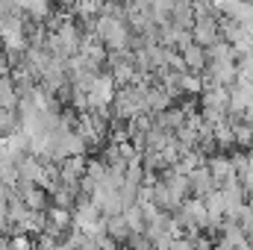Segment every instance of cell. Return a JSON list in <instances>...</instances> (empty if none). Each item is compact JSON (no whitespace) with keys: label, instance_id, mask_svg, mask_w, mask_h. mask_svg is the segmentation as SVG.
<instances>
[{"label":"cell","instance_id":"6da1fadb","mask_svg":"<svg viewBox=\"0 0 253 250\" xmlns=\"http://www.w3.org/2000/svg\"><path fill=\"white\" fill-rule=\"evenodd\" d=\"M91 21H94L91 33L103 42L106 53H124V50H129L132 36H129L126 21H121V18H112V15H103V12H100L97 18H91Z\"/></svg>","mask_w":253,"mask_h":250},{"label":"cell","instance_id":"7a4b0ae2","mask_svg":"<svg viewBox=\"0 0 253 250\" xmlns=\"http://www.w3.org/2000/svg\"><path fill=\"white\" fill-rule=\"evenodd\" d=\"M218 21H221L218 15H197L194 24H191V42L200 44V47H209L212 42H218V39H221Z\"/></svg>","mask_w":253,"mask_h":250},{"label":"cell","instance_id":"3957f363","mask_svg":"<svg viewBox=\"0 0 253 250\" xmlns=\"http://www.w3.org/2000/svg\"><path fill=\"white\" fill-rule=\"evenodd\" d=\"M230 115H242L245 109H251L253 106V83L251 80H236L230 88Z\"/></svg>","mask_w":253,"mask_h":250},{"label":"cell","instance_id":"277c9868","mask_svg":"<svg viewBox=\"0 0 253 250\" xmlns=\"http://www.w3.org/2000/svg\"><path fill=\"white\" fill-rule=\"evenodd\" d=\"M209 191H215V180H212V174L206 171V165H203V168H197V171H191V174H189V194H191V197L203 200Z\"/></svg>","mask_w":253,"mask_h":250},{"label":"cell","instance_id":"5b68a950","mask_svg":"<svg viewBox=\"0 0 253 250\" xmlns=\"http://www.w3.org/2000/svg\"><path fill=\"white\" fill-rule=\"evenodd\" d=\"M180 59H183V68H186V71H191V74H200V71L206 68V50H203L200 44L189 42L186 47H180Z\"/></svg>","mask_w":253,"mask_h":250},{"label":"cell","instance_id":"8992f818","mask_svg":"<svg viewBox=\"0 0 253 250\" xmlns=\"http://www.w3.org/2000/svg\"><path fill=\"white\" fill-rule=\"evenodd\" d=\"M103 233H106L109 239H115L118 245H121V242H126L129 227H126L124 212H118V215H106V218H103Z\"/></svg>","mask_w":253,"mask_h":250},{"label":"cell","instance_id":"52a82bcc","mask_svg":"<svg viewBox=\"0 0 253 250\" xmlns=\"http://www.w3.org/2000/svg\"><path fill=\"white\" fill-rule=\"evenodd\" d=\"M0 109H18V88H15V80L0 77Z\"/></svg>","mask_w":253,"mask_h":250},{"label":"cell","instance_id":"ba28073f","mask_svg":"<svg viewBox=\"0 0 253 250\" xmlns=\"http://www.w3.org/2000/svg\"><path fill=\"white\" fill-rule=\"evenodd\" d=\"M124 218H126L129 233H144L147 218H144V212H141V206H138V203H135V206H129V209H124Z\"/></svg>","mask_w":253,"mask_h":250},{"label":"cell","instance_id":"9c48e42d","mask_svg":"<svg viewBox=\"0 0 253 250\" xmlns=\"http://www.w3.org/2000/svg\"><path fill=\"white\" fill-rule=\"evenodd\" d=\"M180 91H186V94H200V91H203V77H200V74H191V71H183V74H180Z\"/></svg>","mask_w":253,"mask_h":250},{"label":"cell","instance_id":"30bf717a","mask_svg":"<svg viewBox=\"0 0 253 250\" xmlns=\"http://www.w3.org/2000/svg\"><path fill=\"white\" fill-rule=\"evenodd\" d=\"M129 250H153V245H150V239L144 236V233H129L124 242Z\"/></svg>","mask_w":253,"mask_h":250},{"label":"cell","instance_id":"8fae6325","mask_svg":"<svg viewBox=\"0 0 253 250\" xmlns=\"http://www.w3.org/2000/svg\"><path fill=\"white\" fill-rule=\"evenodd\" d=\"M59 3H62V6H71V3H74V0H59Z\"/></svg>","mask_w":253,"mask_h":250},{"label":"cell","instance_id":"7c38bea8","mask_svg":"<svg viewBox=\"0 0 253 250\" xmlns=\"http://www.w3.org/2000/svg\"><path fill=\"white\" fill-rule=\"evenodd\" d=\"M248 159H251V168H253V150H251V153H248Z\"/></svg>","mask_w":253,"mask_h":250},{"label":"cell","instance_id":"4fadbf2b","mask_svg":"<svg viewBox=\"0 0 253 250\" xmlns=\"http://www.w3.org/2000/svg\"><path fill=\"white\" fill-rule=\"evenodd\" d=\"M118 250H129V248H126V245H124V248H118Z\"/></svg>","mask_w":253,"mask_h":250}]
</instances>
